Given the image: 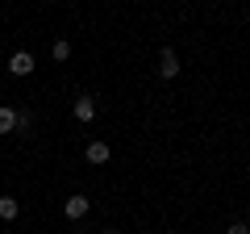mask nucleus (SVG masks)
<instances>
[{
    "label": "nucleus",
    "instance_id": "obj_1",
    "mask_svg": "<svg viewBox=\"0 0 250 234\" xmlns=\"http://www.w3.org/2000/svg\"><path fill=\"white\" fill-rule=\"evenodd\" d=\"M34 54H29V50H17V54H13V59H9V71L13 75H17V80H25V75H34Z\"/></svg>",
    "mask_w": 250,
    "mask_h": 234
},
{
    "label": "nucleus",
    "instance_id": "obj_2",
    "mask_svg": "<svg viewBox=\"0 0 250 234\" xmlns=\"http://www.w3.org/2000/svg\"><path fill=\"white\" fill-rule=\"evenodd\" d=\"M179 75V54L171 50V46H163V54H159V80H175Z\"/></svg>",
    "mask_w": 250,
    "mask_h": 234
},
{
    "label": "nucleus",
    "instance_id": "obj_3",
    "mask_svg": "<svg viewBox=\"0 0 250 234\" xmlns=\"http://www.w3.org/2000/svg\"><path fill=\"white\" fill-rule=\"evenodd\" d=\"M88 197H80V192H75V197H67V205H62V213L71 217V222H80V217H88Z\"/></svg>",
    "mask_w": 250,
    "mask_h": 234
},
{
    "label": "nucleus",
    "instance_id": "obj_4",
    "mask_svg": "<svg viewBox=\"0 0 250 234\" xmlns=\"http://www.w3.org/2000/svg\"><path fill=\"white\" fill-rule=\"evenodd\" d=\"M92 117H96V100H92V96H80V100H75V121L88 126Z\"/></svg>",
    "mask_w": 250,
    "mask_h": 234
},
{
    "label": "nucleus",
    "instance_id": "obj_5",
    "mask_svg": "<svg viewBox=\"0 0 250 234\" xmlns=\"http://www.w3.org/2000/svg\"><path fill=\"white\" fill-rule=\"evenodd\" d=\"M83 155H88V163H96V167H100V163H108V142H100V138H96V142H88V151H83Z\"/></svg>",
    "mask_w": 250,
    "mask_h": 234
},
{
    "label": "nucleus",
    "instance_id": "obj_6",
    "mask_svg": "<svg viewBox=\"0 0 250 234\" xmlns=\"http://www.w3.org/2000/svg\"><path fill=\"white\" fill-rule=\"evenodd\" d=\"M13 130H17V109L0 105V134H13Z\"/></svg>",
    "mask_w": 250,
    "mask_h": 234
},
{
    "label": "nucleus",
    "instance_id": "obj_7",
    "mask_svg": "<svg viewBox=\"0 0 250 234\" xmlns=\"http://www.w3.org/2000/svg\"><path fill=\"white\" fill-rule=\"evenodd\" d=\"M17 213H21V201L17 197H0V217H4V222H13Z\"/></svg>",
    "mask_w": 250,
    "mask_h": 234
},
{
    "label": "nucleus",
    "instance_id": "obj_8",
    "mask_svg": "<svg viewBox=\"0 0 250 234\" xmlns=\"http://www.w3.org/2000/svg\"><path fill=\"white\" fill-rule=\"evenodd\" d=\"M50 54H54V63H67V59H71V42H67V38H59V42L50 46Z\"/></svg>",
    "mask_w": 250,
    "mask_h": 234
},
{
    "label": "nucleus",
    "instance_id": "obj_9",
    "mask_svg": "<svg viewBox=\"0 0 250 234\" xmlns=\"http://www.w3.org/2000/svg\"><path fill=\"white\" fill-rule=\"evenodd\" d=\"M17 130H21V134H34V113H29V109L17 113Z\"/></svg>",
    "mask_w": 250,
    "mask_h": 234
},
{
    "label": "nucleus",
    "instance_id": "obj_10",
    "mask_svg": "<svg viewBox=\"0 0 250 234\" xmlns=\"http://www.w3.org/2000/svg\"><path fill=\"white\" fill-rule=\"evenodd\" d=\"M225 234H250V226L246 222H229V230H225Z\"/></svg>",
    "mask_w": 250,
    "mask_h": 234
},
{
    "label": "nucleus",
    "instance_id": "obj_11",
    "mask_svg": "<svg viewBox=\"0 0 250 234\" xmlns=\"http://www.w3.org/2000/svg\"><path fill=\"white\" fill-rule=\"evenodd\" d=\"M104 234H117V230H104Z\"/></svg>",
    "mask_w": 250,
    "mask_h": 234
}]
</instances>
